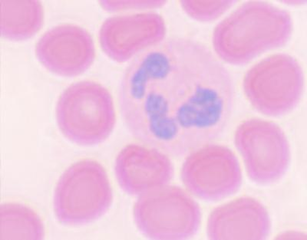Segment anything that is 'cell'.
Here are the masks:
<instances>
[{
  "mask_svg": "<svg viewBox=\"0 0 307 240\" xmlns=\"http://www.w3.org/2000/svg\"><path fill=\"white\" fill-rule=\"evenodd\" d=\"M235 93L228 70L207 47L172 37L129 63L118 100L134 137L180 157L221 135L231 117Z\"/></svg>",
  "mask_w": 307,
  "mask_h": 240,
  "instance_id": "6da1fadb",
  "label": "cell"
},
{
  "mask_svg": "<svg viewBox=\"0 0 307 240\" xmlns=\"http://www.w3.org/2000/svg\"><path fill=\"white\" fill-rule=\"evenodd\" d=\"M292 30L291 18L287 11L265 2L249 1L217 26L213 44L223 61L243 65L264 52L284 45Z\"/></svg>",
  "mask_w": 307,
  "mask_h": 240,
  "instance_id": "7a4b0ae2",
  "label": "cell"
},
{
  "mask_svg": "<svg viewBox=\"0 0 307 240\" xmlns=\"http://www.w3.org/2000/svg\"><path fill=\"white\" fill-rule=\"evenodd\" d=\"M56 112L62 133L80 145L103 142L115 123L110 93L102 85L90 80L78 81L68 86L58 99Z\"/></svg>",
  "mask_w": 307,
  "mask_h": 240,
  "instance_id": "3957f363",
  "label": "cell"
},
{
  "mask_svg": "<svg viewBox=\"0 0 307 240\" xmlns=\"http://www.w3.org/2000/svg\"><path fill=\"white\" fill-rule=\"evenodd\" d=\"M112 201L106 170L97 161L87 159L74 163L62 174L54 193V209L62 223L81 225L102 216Z\"/></svg>",
  "mask_w": 307,
  "mask_h": 240,
  "instance_id": "277c9868",
  "label": "cell"
},
{
  "mask_svg": "<svg viewBox=\"0 0 307 240\" xmlns=\"http://www.w3.org/2000/svg\"><path fill=\"white\" fill-rule=\"evenodd\" d=\"M133 216L140 233L153 240L191 238L201 222L197 202L183 188L168 184L139 196Z\"/></svg>",
  "mask_w": 307,
  "mask_h": 240,
  "instance_id": "5b68a950",
  "label": "cell"
},
{
  "mask_svg": "<svg viewBox=\"0 0 307 240\" xmlns=\"http://www.w3.org/2000/svg\"><path fill=\"white\" fill-rule=\"evenodd\" d=\"M304 87L302 69L293 57L278 53L251 67L243 81L245 94L260 113L271 117L284 115L301 100Z\"/></svg>",
  "mask_w": 307,
  "mask_h": 240,
  "instance_id": "8992f818",
  "label": "cell"
},
{
  "mask_svg": "<svg viewBox=\"0 0 307 240\" xmlns=\"http://www.w3.org/2000/svg\"><path fill=\"white\" fill-rule=\"evenodd\" d=\"M234 141L249 177L254 182L274 183L286 172L290 147L286 135L276 124L259 118L246 120L236 128Z\"/></svg>",
  "mask_w": 307,
  "mask_h": 240,
  "instance_id": "52a82bcc",
  "label": "cell"
},
{
  "mask_svg": "<svg viewBox=\"0 0 307 240\" xmlns=\"http://www.w3.org/2000/svg\"><path fill=\"white\" fill-rule=\"evenodd\" d=\"M180 177L192 194L208 201L221 200L233 194L242 181L239 161L232 150L210 143L187 155Z\"/></svg>",
  "mask_w": 307,
  "mask_h": 240,
  "instance_id": "ba28073f",
  "label": "cell"
},
{
  "mask_svg": "<svg viewBox=\"0 0 307 240\" xmlns=\"http://www.w3.org/2000/svg\"><path fill=\"white\" fill-rule=\"evenodd\" d=\"M164 20L159 14L145 12L107 19L99 32L102 49L110 58L123 63L164 40Z\"/></svg>",
  "mask_w": 307,
  "mask_h": 240,
  "instance_id": "9c48e42d",
  "label": "cell"
},
{
  "mask_svg": "<svg viewBox=\"0 0 307 240\" xmlns=\"http://www.w3.org/2000/svg\"><path fill=\"white\" fill-rule=\"evenodd\" d=\"M35 52L39 61L48 70L67 77L84 73L95 55L89 33L73 24L61 25L47 30L37 43Z\"/></svg>",
  "mask_w": 307,
  "mask_h": 240,
  "instance_id": "30bf717a",
  "label": "cell"
},
{
  "mask_svg": "<svg viewBox=\"0 0 307 240\" xmlns=\"http://www.w3.org/2000/svg\"><path fill=\"white\" fill-rule=\"evenodd\" d=\"M114 173L121 189L132 196H140L167 185L174 175L173 165L165 152L152 147L131 143L119 152Z\"/></svg>",
  "mask_w": 307,
  "mask_h": 240,
  "instance_id": "8fae6325",
  "label": "cell"
},
{
  "mask_svg": "<svg viewBox=\"0 0 307 240\" xmlns=\"http://www.w3.org/2000/svg\"><path fill=\"white\" fill-rule=\"evenodd\" d=\"M271 229L267 210L258 200L242 197L215 208L210 213L206 232L210 240H264Z\"/></svg>",
  "mask_w": 307,
  "mask_h": 240,
  "instance_id": "7c38bea8",
  "label": "cell"
},
{
  "mask_svg": "<svg viewBox=\"0 0 307 240\" xmlns=\"http://www.w3.org/2000/svg\"><path fill=\"white\" fill-rule=\"evenodd\" d=\"M43 10L35 0H1L0 33L11 40H23L33 36L41 28Z\"/></svg>",
  "mask_w": 307,
  "mask_h": 240,
  "instance_id": "4fadbf2b",
  "label": "cell"
},
{
  "mask_svg": "<svg viewBox=\"0 0 307 240\" xmlns=\"http://www.w3.org/2000/svg\"><path fill=\"white\" fill-rule=\"evenodd\" d=\"M0 240H41L44 225L31 209L19 203L0 206Z\"/></svg>",
  "mask_w": 307,
  "mask_h": 240,
  "instance_id": "5bb4252c",
  "label": "cell"
},
{
  "mask_svg": "<svg viewBox=\"0 0 307 240\" xmlns=\"http://www.w3.org/2000/svg\"><path fill=\"white\" fill-rule=\"evenodd\" d=\"M234 0H183L181 4L184 11L194 19L202 22L214 20L234 3Z\"/></svg>",
  "mask_w": 307,
  "mask_h": 240,
  "instance_id": "9a60e30c",
  "label": "cell"
},
{
  "mask_svg": "<svg viewBox=\"0 0 307 240\" xmlns=\"http://www.w3.org/2000/svg\"><path fill=\"white\" fill-rule=\"evenodd\" d=\"M304 238H306V236L304 235V234L294 231L284 233L278 237L279 239H292V238H294V239L302 238L303 239Z\"/></svg>",
  "mask_w": 307,
  "mask_h": 240,
  "instance_id": "2e32d148",
  "label": "cell"
}]
</instances>
